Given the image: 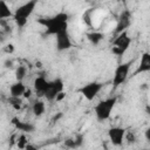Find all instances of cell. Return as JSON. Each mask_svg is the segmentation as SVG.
Returning <instances> with one entry per match:
<instances>
[{"mask_svg":"<svg viewBox=\"0 0 150 150\" xmlns=\"http://www.w3.org/2000/svg\"><path fill=\"white\" fill-rule=\"evenodd\" d=\"M68 20L69 15L64 12H60L50 18L38 19V22L46 28V33L48 35H57L62 32L68 30Z\"/></svg>","mask_w":150,"mask_h":150,"instance_id":"1","label":"cell"},{"mask_svg":"<svg viewBox=\"0 0 150 150\" xmlns=\"http://www.w3.org/2000/svg\"><path fill=\"white\" fill-rule=\"evenodd\" d=\"M36 4H38L36 0H32V1L25 2L23 5L19 6V7L15 9L13 19H14L15 23H16L19 27H25V26H26L27 19H28V16H30L32 13L34 12Z\"/></svg>","mask_w":150,"mask_h":150,"instance_id":"2","label":"cell"},{"mask_svg":"<svg viewBox=\"0 0 150 150\" xmlns=\"http://www.w3.org/2000/svg\"><path fill=\"white\" fill-rule=\"evenodd\" d=\"M116 101H117V97H109L107 100H103L101 102H98L95 108H94V111H95V115H96V118L98 121H105L110 117V114L116 104Z\"/></svg>","mask_w":150,"mask_h":150,"instance_id":"3","label":"cell"},{"mask_svg":"<svg viewBox=\"0 0 150 150\" xmlns=\"http://www.w3.org/2000/svg\"><path fill=\"white\" fill-rule=\"evenodd\" d=\"M130 43H131V38H129L128 32H123V33L116 35V38L112 42L114 47L111 48V52L117 56H122L128 50Z\"/></svg>","mask_w":150,"mask_h":150,"instance_id":"4","label":"cell"},{"mask_svg":"<svg viewBox=\"0 0 150 150\" xmlns=\"http://www.w3.org/2000/svg\"><path fill=\"white\" fill-rule=\"evenodd\" d=\"M130 66H131V61H128V62L121 63L116 67L115 73H114V79H112L114 89H116L117 87H120L121 84H123L125 82V80L128 79V75H129Z\"/></svg>","mask_w":150,"mask_h":150,"instance_id":"5","label":"cell"},{"mask_svg":"<svg viewBox=\"0 0 150 150\" xmlns=\"http://www.w3.org/2000/svg\"><path fill=\"white\" fill-rule=\"evenodd\" d=\"M103 88V83L101 82H90V83H87L84 84L83 87H81L79 89V93L88 101H93L96 95L100 93V90Z\"/></svg>","mask_w":150,"mask_h":150,"instance_id":"6","label":"cell"},{"mask_svg":"<svg viewBox=\"0 0 150 150\" xmlns=\"http://www.w3.org/2000/svg\"><path fill=\"white\" fill-rule=\"evenodd\" d=\"M131 18H132V14L129 9H124V11L121 12V14L118 16L116 28H115V34L116 35H118L123 32H127L128 27L131 25Z\"/></svg>","mask_w":150,"mask_h":150,"instance_id":"7","label":"cell"},{"mask_svg":"<svg viewBox=\"0 0 150 150\" xmlns=\"http://www.w3.org/2000/svg\"><path fill=\"white\" fill-rule=\"evenodd\" d=\"M63 87H64L63 81H62L60 77H57V79L50 81V82H49V88H48L47 93L45 94V97H46L48 101L55 100L56 96H57L60 93L63 91Z\"/></svg>","mask_w":150,"mask_h":150,"instance_id":"8","label":"cell"},{"mask_svg":"<svg viewBox=\"0 0 150 150\" xmlns=\"http://www.w3.org/2000/svg\"><path fill=\"white\" fill-rule=\"evenodd\" d=\"M125 129L124 128H121V127H112L108 130V137L111 142L112 145H116V146H120L122 145V142L125 137Z\"/></svg>","mask_w":150,"mask_h":150,"instance_id":"9","label":"cell"},{"mask_svg":"<svg viewBox=\"0 0 150 150\" xmlns=\"http://www.w3.org/2000/svg\"><path fill=\"white\" fill-rule=\"evenodd\" d=\"M71 46H73V43H71V39L68 34V30L62 32L56 35V49L59 52L68 50L71 48Z\"/></svg>","mask_w":150,"mask_h":150,"instance_id":"10","label":"cell"},{"mask_svg":"<svg viewBox=\"0 0 150 150\" xmlns=\"http://www.w3.org/2000/svg\"><path fill=\"white\" fill-rule=\"evenodd\" d=\"M49 82L50 81H47L43 76H38L34 80L33 87H34V90L38 96H45V94L47 93V90L49 88Z\"/></svg>","mask_w":150,"mask_h":150,"instance_id":"11","label":"cell"},{"mask_svg":"<svg viewBox=\"0 0 150 150\" xmlns=\"http://www.w3.org/2000/svg\"><path fill=\"white\" fill-rule=\"evenodd\" d=\"M11 123L15 127V129H18V130H20L22 132H32L35 129L34 124H32L30 122H23V121L19 120L18 117H13L11 120Z\"/></svg>","mask_w":150,"mask_h":150,"instance_id":"12","label":"cell"},{"mask_svg":"<svg viewBox=\"0 0 150 150\" xmlns=\"http://www.w3.org/2000/svg\"><path fill=\"white\" fill-rule=\"evenodd\" d=\"M150 71V53H143L141 55V61L137 67V69L134 71V76L139 73Z\"/></svg>","mask_w":150,"mask_h":150,"instance_id":"13","label":"cell"},{"mask_svg":"<svg viewBox=\"0 0 150 150\" xmlns=\"http://www.w3.org/2000/svg\"><path fill=\"white\" fill-rule=\"evenodd\" d=\"M83 141H84L83 135L82 134H76L74 137L66 138L64 142H63V144L68 149H77V148H80L83 144Z\"/></svg>","mask_w":150,"mask_h":150,"instance_id":"14","label":"cell"},{"mask_svg":"<svg viewBox=\"0 0 150 150\" xmlns=\"http://www.w3.org/2000/svg\"><path fill=\"white\" fill-rule=\"evenodd\" d=\"M26 90H27L26 86H25L22 82L16 81L15 83H13V84L9 87V96H13V97H21V96H23V94L26 93Z\"/></svg>","mask_w":150,"mask_h":150,"instance_id":"15","label":"cell"},{"mask_svg":"<svg viewBox=\"0 0 150 150\" xmlns=\"http://www.w3.org/2000/svg\"><path fill=\"white\" fill-rule=\"evenodd\" d=\"M45 109H46L45 103H43V101H41V100H38V98H36V100L33 102V104H32V111H33V114H34L36 117L42 116L43 112H45Z\"/></svg>","mask_w":150,"mask_h":150,"instance_id":"16","label":"cell"},{"mask_svg":"<svg viewBox=\"0 0 150 150\" xmlns=\"http://www.w3.org/2000/svg\"><path fill=\"white\" fill-rule=\"evenodd\" d=\"M104 38V34L100 33V32H91V33H87V39L89 40V42L94 46H97Z\"/></svg>","mask_w":150,"mask_h":150,"instance_id":"17","label":"cell"},{"mask_svg":"<svg viewBox=\"0 0 150 150\" xmlns=\"http://www.w3.org/2000/svg\"><path fill=\"white\" fill-rule=\"evenodd\" d=\"M11 16H14V13H12L8 5L1 0L0 1V20H5V19L11 18Z\"/></svg>","mask_w":150,"mask_h":150,"instance_id":"18","label":"cell"},{"mask_svg":"<svg viewBox=\"0 0 150 150\" xmlns=\"http://www.w3.org/2000/svg\"><path fill=\"white\" fill-rule=\"evenodd\" d=\"M26 75H27V68L25 66L16 67V69H15V79H16V81L22 82V80L26 77Z\"/></svg>","mask_w":150,"mask_h":150,"instance_id":"19","label":"cell"},{"mask_svg":"<svg viewBox=\"0 0 150 150\" xmlns=\"http://www.w3.org/2000/svg\"><path fill=\"white\" fill-rule=\"evenodd\" d=\"M8 102H9V104H11L15 110H20V109H21V105H22V98H21V97H13V96H9V97H8Z\"/></svg>","mask_w":150,"mask_h":150,"instance_id":"20","label":"cell"},{"mask_svg":"<svg viewBox=\"0 0 150 150\" xmlns=\"http://www.w3.org/2000/svg\"><path fill=\"white\" fill-rule=\"evenodd\" d=\"M16 145H18V148L19 149H21V150H25V148L28 145V141H27V137H26V135H20L18 138H16Z\"/></svg>","mask_w":150,"mask_h":150,"instance_id":"21","label":"cell"},{"mask_svg":"<svg viewBox=\"0 0 150 150\" xmlns=\"http://www.w3.org/2000/svg\"><path fill=\"white\" fill-rule=\"evenodd\" d=\"M125 139L128 141V143H135L136 142V137H135L134 132H127L125 134Z\"/></svg>","mask_w":150,"mask_h":150,"instance_id":"22","label":"cell"},{"mask_svg":"<svg viewBox=\"0 0 150 150\" xmlns=\"http://www.w3.org/2000/svg\"><path fill=\"white\" fill-rule=\"evenodd\" d=\"M83 21H84L88 26L91 25V22H90V11H87V12L83 14Z\"/></svg>","mask_w":150,"mask_h":150,"instance_id":"23","label":"cell"},{"mask_svg":"<svg viewBox=\"0 0 150 150\" xmlns=\"http://www.w3.org/2000/svg\"><path fill=\"white\" fill-rule=\"evenodd\" d=\"M4 52H5V53H7V54H12V53L14 52V46H13L12 43L6 45V46L4 47Z\"/></svg>","mask_w":150,"mask_h":150,"instance_id":"24","label":"cell"},{"mask_svg":"<svg viewBox=\"0 0 150 150\" xmlns=\"http://www.w3.org/2000/svg\"><path fill=\"white\" fill-rule=\"evenodd\" d=\"M144 137H145V139H146L148 142H150V127L144 131Z\"/></svg>","mask_w":150,"mask_h":150,"instance_id":"25","label":"cell"},{"mask_svg":"<svg viewBox=\"0 0 150 150\" xmlns=\"http://www.w3.org/2000/svg\"><path fill=\"white\" fill-rule=\"evenodd\" d=\"M4 64H5V67H6V68H12V66H13V61H12V60H9V59H7V60L5 61V63H4Z\"/></svg>","mask_w":150,"mask_h":150,"instance_id":"26","label":"cell"},{"mask_svg":"<svg viewBox=\"0 0 150 150\" xmlns=\"http://www.w3.org/2000/svg\"><path fill=\"white\" fill-rule=\"evenodd\" d=\"M64 97H66V94H64V93L62 91V93H60V94H59V95L56 96V98H55V100H56L57 102H60V101H62V100H63Z\"/></svg>","mask_w":150,"mask_h":150,"instance_id":"27","label":"cell"},{"mask_svg":"<svg viewBox=\"0 0 150 150\" xmlns=\"http://www.w3.org/2000/svg\"><path fill=\"white\" fill-rule=\"evenodd\" d=\"M25 150H38V146H35L34 144H30V143H28V145L25 148Z\"/></svg>","mask_w":150,"mask_h":150,"instance_id":"28","label":"cell"},{"mask_svg":"<svg viewBox=\"0 0 150 150\" xmlns=\"http://www.w3.org/2000/svg\"><path fill=\"white\" fill-rule=\"evenodd\" d=\"M30 95H32V90H30V89H27V90H26V93L23 94V97L28 98V97H30Z\"/></svg>","mask_w":150,"mask_h":150,"instance_id":"29","label":"cell"},{"mask_svg":"<svg viewBox=\"0 0 150 150\" xmlns=\"http://www.w3.org/2000/svg\"><path fill=\"white\" fill-rule=\"evenodd\" d=\"M61 116H62V114H59V115H57V116H54V118H53V121H55V120H56V121H57V120H59V118H60V117H61Z\"/></svg>","mask_w":150,"mask_h":150,"instance_id":"30","label":"cell"},{"mask_svg":"<svg viewBox=\"0 0 150 150\" xmlns=\"http://www.w3.org/2000/svg\"><path fill=\"white\" fill-rule=\"evenodd\" d=\"M146 112L150 115V107H149V105H146Z\"/></svg>","mask_w":150,"mask_h":150,"instance_id":"31","label":"cell"}]
</instances>
